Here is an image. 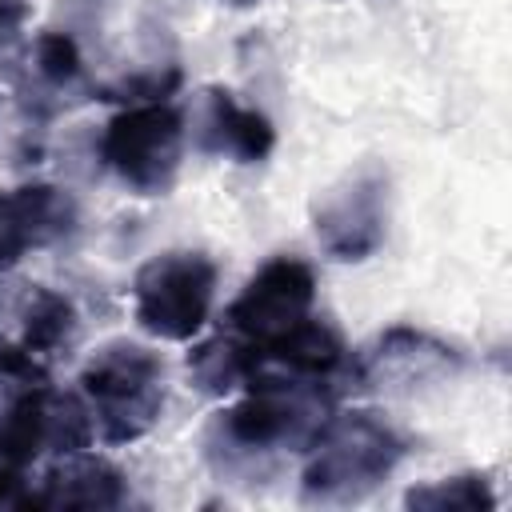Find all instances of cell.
<instances>
[{
  "instance_id": "cell-5",
  "label": "cell",
  "mask_w": 512,
  "mask_h": 512,
  "mask_svg": "<svg viewBox=\"0 0 512 512\" xmlns=\"http://www.w3.org/2000/svg\"><path fill=\"white\" fill-rule=\"evenodd\" d=\"M312 304H316L312 264L300 256H272L248 276V284L224 308V332L244 348L252 368V352L268 348L300 320H308Z\"/></svg>"
},
{
  "instance_id": "cell-13",
  "label": "cell",
  "mask_w": 512,
  "mask_h": 512,
  "mask_svg": "<svg viewBox=\"0 0 512 512\" xmlns=\"http://www.w3.org/2000/svg\"><path fill=\"white\" fill-rule=\"evenodd\" d=\"M12 20H16V12H12V8L0 0V32H8V24H12Z\"/></svg>"
},
{
  "instance_id": "cell-8",
  "label": "cell",
  "mask_w": 512,
  "mask_h": 512,
  "mask_svg": "<svg viewBox=\"0 0 512 512\" xmlns=\"http://www.w3.org/2000/svg\"><path fill=\"white\" fill-rule=\"evenodd\" d=\"M124 500H128V488L120 468L84 452L60 456L40 476V488L20 496V504H36V508H120Z\"/></svg>"
},
{
  "instance_id": "cell-1",
  "label": "cell",
  "mask_w": 512,
  "mask_h": 512,
  "mask_svg": "<svg viewBox=\"0 0 512 512\" xmlns=\"http://www.w3.org/2000/svg\"><path fill=\"white\" fill-rule=\"evenodd\" d=\"M304 448V500L352 504L396 472L408 440L376 412H328Z\"/></svg>"
},
{
  "instance_id": "cell-7",
  "label": "cell",
  "mask_w": 512,
  "mask_h": 512,
  "mask_svg": "<svg viewBox=\"0 0 512 512\" xmlns=\"http://www.w3.org/2000/svg\"><path fill=\"white\" fill-rule=\"evenodd\" d=\"M76 224V200L56 184H24L0 192V272L36 248L64 240Z\"/></svg>"
},
{
  "instance_id": "cell-14",
  "label": "cell",
  "mask_w": 512,
  "mask_h": 512,
  "mask_svg": "<svg viewBox=\"0 0 512 512\" xmlns=\"http://www.w3.org/2000/svg\"><path fill=\"white\" fill-rule=\"evenodd\" d=\"M232 4H252V0H232Z\"/></svg>"
},
{
  "instance_id": "cell-11",
  "label": "cell",
  "mask_w": 512,
  "mask_h": 512,
  "mask_svg": "<svg viewBox=\"0 0 512 512\" xmlns=\"http://www.w3.org/2000/svg\"><path fill=\"white\" fill-rule=\"evenodd\" d=\"M412 508H464V512H476V508H492V492L484 484V476H452V480H436L428 488H416L408 496Z\"/></svg>"
},
{
  "instance_id": "cell-4",
  "label": "cell",
  "mask_w": 512,
  "mask_h": 512,
  "mask_svg": "<svg viewBox=\"0 0 512 512\" xmlns=\"http://www.w3.org/2000/svg\"><path fill=\"white\" fill-rule=\"evenodd\" d=\"M184 116L168 100H136L100 132V160L140 196L172 188L184 156Z\"/></svg>"
},
{
  "instance_id": "cell-10",
  "label": "cell",
  "mask_w": 512,
  "mask_h": 512,
  "mask_svg": "<svg viewBox=\"0 0 512 512\" xmlns=\"http://www.w3.org/2000/svg\"><path fill=\"white\" fill-rule=\"evenodd\" d=\"M76 328H80V316H76L72 300L60 296V292L40 288V292L28 300V308H24V344H20V348L40 360V356H48V352L72 344Z\"/></svg>"
},
{
  "instance_id": "cell-2",
  "label": "cell",
  "mask_w": 512,
  "mask_h": 512,
  "mask_svg": "<svg viewBox=\"0 0 512 512\" xmlns=\"http://www.w3.org/2000/svg\"><path fill=\"white\" fill-rule=\"evenodd\" d=\"M80 396L104 444H132L164 408V360L144 344L112 340L80 368Z\"/></svg>"
},
{
  "instance_id": "cell-12",
  "label": "cell",
  "mask_w": 512,
  "mask_h": 512,
  "mask_svg": "<svg viewBox=\"0 0 512 512\" xmlns=\"http://www.w3.org/2000/svg\"><path fill=\"white\" fill-rule=\"evenodd\" d=\"M36 72L48 84H56V88L72 84L80 76V48H76V40L68 32H44L36 40Z\"/></svg>"
},
{
  "instance_id": "cell-9",
  "label": "cell",
  "mask_w": 512,
  "mask_h": 512,
  "mask_svg": "<svg viewBox=\"0 0 512 512\" xmlns=\"http://www.w3.org/2000/svg\"><path fill=\"white\" fill-rule=\"evenodd\" d=\"M200 144L204 152L256 164L276 148V128L260 108L240 104L228 88H212L200 108Z\"/></svg>"
},
{
  "instance_id": "cell-6",
  "label": "cell",
  "mask_w": 512,
  "mask_h": 512,
  "mask_svg": "<svg viewBox=\"0 0 512 512\" xmlns=\"http://www.w3.org/2000/svg\"><path fill=\"white\" fill-rule=\"evenodd\" d=\"M384 192L388 188L380 172H360L344 188H336L316 212V236L324 252H332L336 260H364L368 252H376L388 220Z\"/></svg>"
},
{
  "instance_id": "cell-3",
  "label": "cell",
  "mask_w": 512,
  "mask_h": 512,
  "mask_svg": "<svg viewBox=\"0 0 512 512\" xmlns=\"http://www.w3.org/2000/svg\"><path fill=\"white\" fill-rule=\"evenodd\" d=\"M216 304V264L204 252L176 248L144 260L132 280L136 324L160 340H192Z\"/></svg>"
}]
</instances>
